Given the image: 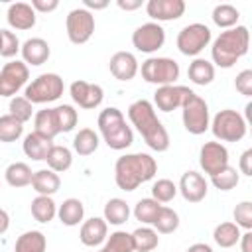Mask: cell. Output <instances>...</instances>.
I'll return each mask as SVG.
<instances>
[{
    "label": "cell",
    "instance_id": "obj_1",
    "mask_svg": "<svg viewBox=\"0 0 252 252\" xmlns=\"http://www.w3.org/2000/svg\"><path fill=\"white\" fill-rule=\"evenodd\" d=\"M128 118L132 126H136L148 148H152L154 152H165L169 148V134L161 124V120L156 116L154 104L150 100L146 98L134 100L128 106Z\"/></svg>",
    "mask_w": 252,
    "mask_h": 252
},
{
    "label": "cell",
    "instance_id": "obj_18",
    "mask_svg": "<svg viewBox=\"0 0 252 252\" xmlns=\"http://www.w3.org/2000/svg\"><path fill=\"white\" fill-rule=\"evenodd\" d=\"M108 69H110L114 79H118V81H132L140 67H138V59H136L134 53H130V51H116L110 57Z\"/></svg>",
    "mask_w": 252,
    "mask_h": 252
},
{
    "label": "cell",
    "instance_id": "obj_11",
    "mask_svg": "<svg viewBox=\"0 0 252 252\" xmlns=\"http://www.w3.org/2000/svg\"><path fill=\"white\" fill-rule=\"evenodd\" d=\"M30 79V69L24 61H8L0 69V96H16L22 87H26Z\"/></svg>",
    "mask_w": 252,
    "mask_h": 252
},
{
    "label": "cell",
    "instance_id": "obj_55",
    "mask_svg": "<svg viewBox=\"0 0 252 252\" xmlns=\"http://www.w3.org/2000/svg\"><path fill=\"white\" fill-rule=\"evenodd\" d=\"M98 252H104V250H98Z\"/></svg>",
    "mask_w": 252,
    "mask_h": 252
},
{
    "label": "cell",
    "instance_id": "obj_43",
    "mask_svg": "<svg viewBox=\"0 0 252 252\" xmlns=\"http://www.w3.org/2000/svg\"><path fill=\"white\" fill-rule=\"evenodd\" d=\"M232 217H234V224H236L238 228L252 230V203H250V201H240V203L234 207Z\"/></svg>",
    "mask_w": 252,
    "mask_h": 252
},
{
    "label": "cell",
    "instance_id": "obj_7",
    "mask_svg": "<svg viewBox=\"0 0 252 252\" xmlns=\"http://www.w3.org/2000/svg\"><path fill=\"white\" fill-rule=\"evenodd\" d=\"M181 118H183V126L189 134L193 136H199V134H205L209 130V124H211V116H209V104L205 102L203 96H199L195 91H191L187 94V98L183 100L181 104Z\"/></svg>",
    "mask_w": 252,
    "mask_h": 252
},
{
    "label": "cell",
    "instance_id": "obj_47",
    "mask_svg": "<svg viewBox=\"0 0 252 252\" xmlns=\"http://www.w3.org/2000/svg\"><path fill=\"white\" fill-rule=\"evenodd\" d=\"M30 6L35 10V14H37V12H41V14H49V12L57 10L59 0H32Z\"/></svg>",
    "mask_w": 252,
    "mask_h": 252
},
{
    "label": "cell",
    "instance_id": "obj_2",
    "mask_svg": "<svg viewBox=\"0 0 252 252\" xmlns=\"http://www.w3.org/2000/svg\"><path fill=\"white\" fill-rule=\"evenodd\" d=\"M158 163L150 154H124L114 163V181L122 191H136L142 183L154 179Z\"/></svg>",
    "mask_w": 252,
    "mask_h": 252
},
{
    "label": "cell",
    "instance_id": "obj_34",
    "mask_svg": "<svg viewBox=\"0 0 252 252\" xmlns=\"http://www.w3.org/2000/svg\"><path fill=\"white\" fill-rule=\"evenodd\" d=\"M240 228L234 224V222H230V220H226V222H220V224H217L215 226V230H213V240L220 246V248H232L238 240H240Z\"/></svg>",
    "mask_w": 252,
    "mask_h": 252
},
{
    "label": "cell",
    "instance_id": "obj_38",
    "mask_svg": "<svg viewBox=\"0 0 252 252\" xmlns=\"http://www.w3.org/2000/svg\"><path fill=\"white\" fill-rule=\"evenodd\" d=\"M24 134V124L20 120H16L12 114H4L0 116V142L10 144L20 140Z\"/></svg>",
    "mask_w": 252,
    "mask_h": 252
},
{
    "label": "cell",
    "instance_id": "obj_30",
    "mask_svg": "<svg viewBox=\"0 0 252 252\" xmlns=\"http://www.w3.org/2000/svg\"><path fill=\"white\" fill-rule=\"evenodd\" d=\"M102 219L106 220V224H114V226L124 224L130 219V207H128V203L124 199H118V197L108 199L106 205H104V217Z\"/></svg>",
    "mask_w": 252,
    "mask_h": 252
},
{
    "label": "cell",
    "instance_id": "obj_6",
    "mask_svg": "<svg viewBox=\"0 0 252 252\" xmlns=\"http://www.w3.org/2000/svg\"><path fill=\"white\" fill-rule=\"evenodd\" d=\"M63 89H65L63 79L57 73H41L32 83L26 85L24 96L32 104H45L57 100L63 94Z\"/></svg>",
    "mask_w": 252,
    "mask_h": 252
},
{
    "label": "cell",
    "instance_id": "obj_3",
    "mask_svg": "<svg viewBox=\"0 0 252 252\" xmlns=\"http://www.w3.org/2000/svg\"><path fill=\"white\" fill-rule=\"evenodd\" d=\"M250 47V32L246 26H234L230 30L220 32L211 47V59L220 69H230L240 57L248 53Z\"/></svg>",
    "mask_w": 252,
    "mask_h": 252
},
{
    "label": "cell",
    "instance_id": "obj_32",
    "mask_svg": "<svg viewBox=\"0 0 252 252\" xmlns=\"http://www.w3.org/2000/svg\"><path fill=\"white\" fill-rule=\"evenodd\" d=\"M45 161H47V167H49L51 171L63 173V171H67V169L71 167V163H73V154H71L69 148L59 146V144H53V148L49 150Z\"/></svg>",
    "mask_w": 252,
    "mask_h": 252
},
{
    "label": "cell",
    "instance_id": "obj_53",
    "mask_svg": "<svg viewBox=\"0 0 252 252\" xmlns=\"http://www.w3.org/2000/svg\"><path fill=\"white\" fill-rule=\"evenodd\" d=\"M187 252H213V248L209 244H205V242H195V244H191L187 248Z\"/></svg>",
    "mask_w": 252,
    "mask_h": 252
},
{
    "label": "cell",
    "instance_id": "obj_8",
    "mask_svg": "<svg viewBox=\"0 0 252 252\" xmlns=\"http://www.w3.org/2000/svg\"><path fill=\"white\" fill-rule=\"evenodd\" d=\"M138 71L142 73V79L146 83L158 87L175 85V81L179 79V63L171 57H148Z\"/></svg>",
    "mask_w": 252,
    "mask_h": 252
},
{
    "label": "cell",
    "instance_id": "obj_5",
    "mask_svg": "<svg viewBox=\"0 0 252 252\" xmlns=\"http://www.w3.org/2000/svg\"><path fill=\"white\" fill-rule=\"evenodd\" d=\"M209 126L213 130V136L220 142H240L248 130L244 116L232 108L219 110Z\"/></svg>",
    "mask_w": 252,
    "mask_h": 252
},
{
    "label": "cell",
    "instance_id": "obj_16",
    "mask_svg": "<svg viewBox=\"0 0 252 252\" xmlns=\"http://www.w3.org/2000/svg\"><path fill=\"white\" fill-rule=\"evenodd\" d=\"M177 191L181 193V197H183L187 203H201V201L207 197L209 183H207V179H205L201 173L189 169V171H185V173L181 175Z\"/></svg>",
    "mask_w": 252,
    "mask_h": 252
},
{
    "label": "cell",
    "instance_id": "obj_12",
    "mask_svg": "<svg viewBox=\"0 0 252 252\" xmlns=\"http://www.w3.org/2000/svg\"><path fill=\"white\" fill-rule=\"evenodd\" d=\"M165 43V30L156 22H146L138 26L132 33V45L142 53H154Z\"/></svg>",
    "mask_w": 252,
    "mask_h": 252
},
{
    "label": "cell",
    "instance_id": "obj_22",
    "mask_svg": "<svg viewBox=\"0 0 252 252\" xmlns=\"http://www.w3.org/2000/svg\"><path fill=\"white\" fill-rule=\"evenodd\" d=\"M51 148H53V140H49V138H45L37 132H30L24 138V144H22L24 154L33 161H45Z\"/></svg>",
    "mask_w": 252,
    "mask_h": 252
},
{
    "label": "cell",
    "instance_id": "obj_10",
    "mask_svg": "<svg viewBox=\"0 0 252 252\" xmlns=\"http://www.w3.org/2000/svg\"><path fill=\"white\" fill-rule=\"evenodd\" d=\"M65 30H67V37H69L71 43H75V45L87 43L94 33V16H93V12H89L85 8L71 10L65 18Z\"/></svg>",
    "mask_w": 252,
    "mask_h": 252
},
{
    "label": "cell",
    "instance_id": "obj_27",
    "mask_svg": "<svg viewBox=\"0 0 252 252\" xmlns=\"http://www.w3.org/2000/svg\"><path fill=\"white\" fill-rule=\"evenodd\" d=\"M30 211H32V217H33L37 222H41V224H47V222H51V220L57 217V205H55V201H53L51 197H47V195H37V197L32 201Z\"/></svg>",
    "mask_w": 252,
    "mask_h": 252
},
{
    "label": "cell",
    "instance_id": "obj_17",
    "mask_svg": "<svg viewBox=\"0 0 252 252\" xmlns=\"http://www.w3.org/2000/svg\"><path fill=\"white\" fill-rule=\"evenodd\" d=\"M146 12L156 24L173 22V20H179L183 16L185 2L183 0H148L146 2Z\"/></svg>",
    "mask_w": 252,
    "mask_h": 252
},
{
    "label": "cell",
    "instance_id": "obj_45",
    "mask_svg": "<svg viewBox=\"0 0 252 252\" xmlns=\"http://www.w3.org/2000/svg\"><path fill=\"white\" fill-rule=\"evenodd\" d=\"M20 47H22V43H20L18 35L14 32H10V30H2V49H0V55L10 59V57H14L20 51Z\"/></svg>",
    "mask_w": 252,
    "mask_h": 252
},
{
    "label": "cell",
    "instance_id": "obj_48",
    "mask_svg": "<svg viewBox=\"0 0 252 252\" xmlns=\"http://www.w3.org/2000/svg\"><path fill=\"white\" fill-rule=\"evenodd\" d=\"M238 171L242 175H252V150H244L242 156H240V161H238Z\"/></svg>",
    "mask_w": 252,
    "mask_h": 252
},
{
    "label": "cell",
    "instance_id": "obj_40",
    "mask_svg": "<svg viewBox=\"0 0 252 252\" xmlns=\"http://www.w3.org/2000/svg\"><path fill=\"white\" fill-rule=\"evenodd\" d=\"M238 181H240V175H238L236 167H230V165H226V167L220 169L219 173L211 175V183H213L219 191H230V189H234V187L238 185Z\"/></svg>",
    "mask_w": 252,
    "mask_h": 252
},
{
    "label": "cell",
    "instance_id": "obj_20",
    "mask_svg": "<svg viewBox=\"0 0 252 252\" xmlns=\"http://www.w3.org/2000/svg\"><path fill=\"white\" fill-rule=\"evenodd\" d=\"M6 20L12 30H32L35 26V10L28 2H14L8 6Z\"/></svg>",
    "mask_w": 252,
    "mask_h": 252
},
{
    "label": "cell",
    "instance_id": "obj_15",
    "mask_svg": "<svg viewBox=\"0 0 252 252\" xmlns=\"http://www.w3.org/2000/svg\"><path fill=\"white\" fill-rule=\"evenodd\" d=\"M189 93H191V89L189 87H183V85L158 87L156 93H154V104L161 112H171L175 108H181V104H183V100L187 98Z\"/></svg>",
    "mask_w": 252,
    "mask_h": 252
},
{
    "label": "cell",
    "instance_id": "obj_52",
    "mask_svg": "<svg viewBox=\"0 0 252 252\" xmlns=\"http://www.w3.org/2000/svg\"><path fill=\"white\" fill-rule=\"evenodd\" d=\"M8 228H10V215L4 209H0V236L6 234Z\"/></svg>",
    "mask_w": 252,
    "mask_h": 252
},
{
    "label": "cell",
    "instance_id": "obj_37",
    "mask_svg": "<svg viewBox=\"0 0 252 252\" xmlns=\"http://www.w3.org/2000/svg\"><path fill=\"white\" fill-rule=\"evenodd\" d=\"M159 209H161V203H158V201L152 199V197H146V199H140V201L136 203V207H134V217H136V220H140L142 224H152V222L156 220Z\"/></svg>",
    "mask_w": 252,
    "mask_h": 252
},
{
    "label": "cell",
    "instance_id": "obj_25",
    "mask_svg": "<svg viewBox=\"0 0 252 252\" xmlns=\"http://www.w3.org/2000/svg\"><path fill=\"white\" fill-rule=\"evenodd\" d=\"M57 217L65 226H77L85 217V207L79 199L69 197L57 207Z\"/></svg>",
    "mask_w": 252,
    "mask_h": 252
},
{
    "label": "cell",
    "instance_id": "obj_24",
    "mask_svg": "<svg viewBox=\"0 0 252 252\" xmlns=\"http://www.w3.org/2000/svg\"><path fill=\"white\" fill-rule=\"evenodd\" d=\"M32 187L33 191H37V195H55L61 187V179L55 171H51L49 167L47 169H39V171H33V177H32Z\"/></svg>",
    "mask_w": 252,
    "mask_h": 252
},
{
    "label": "cell",
    "instance_id": "obj_46",
    "mask_svg": "<svg viewBox=\"0 0 252 252\" xmlns=\"http://www.w3.org/2000/svg\"><path fill=\"white\" fill-rule=\"evenodd\" d=\"M234 87L240 94L244 96H252V69H244L236 75L234 79Z\"/></svg>",
    "mask_w": 252,
    "mask_h": 252
},
{
    "label": "cell",
    "instance_id": "obj_36",
    "mask_svg": "<svg viewBox=\"0 0 252 252\" xmlns=\"http://www.w3.org/2000/svg\"><path fill=\"white\" fill-rule=\"evenodd\" d=\"M152 224H154V230L156 232H159V234H171L179 226V215L173 209L161 205V209H159V213H158V217H156V220Z\"/></svg>",
    "mask_w": 252,
    "mask_h": 252
},
{
    "label": "cell",
    "instance_id": "obj_28",
    "mask_svg": "<svg viewBox=\"0 0 252 252\" xmlns=\"http://www.w3.org/2000/svg\"><path fill=\"white\" fill-rule=\"evenodd\" d=\"M47 238L41 230H26L18 236L14 244V252H45Z\"/></svg>",
    "mask_w": 252,
    "mask_h": 252
},
{
    "label": "cell",
    "instance_id": "obj_9",
    "mask_svg": "<svg viewBox=\"0 0 252 252\" xmlns=\"http://www.w3.org/2000/svg\"><path fill=\"white\" fill-rule=\"evenodd\" d=\"M211 37H213L211 28L205 26V24L195 22V24H187L185 28L179 30L177 39H175V45H177V49L183 55L195 57V55H199L211 43Z\"/></svg>",
    "mask_w": 252,
    "mask_h": 252
},
{
    "label": "cell",
    "instance_id": "obj_39",
    "mask_svg": "<svg viewBox=\"0 0 252 252\" xmlns=\"http://www.w3.org/2000/svg\"><path fill=\"white\" fill-rule=\"evenodd\" d=\"M104 252H134L132 234L126 230H116L104 240Z\"/></svg>",
    "mask_w": 252,
    "mask_h": 252
},
{
    "label": "cell",
    "instance_id": "obj_19",
    "mask_svg": "<svg viewBox=\"0 0 252 252\" xmlns=\"http://www.w3.org/2000/svg\"><path fill=\"white\" fill-rule=\"evenodd\" d=\"M20 53H22V61L26 65L37 67V65H43L49 59L51 47H49V43L43 37H30V39H26L22 43Z\"/></svg>",
    "mask_w": 252,
    "mask_h": 252
},
{
    "label": "cell",
    "instance_id": "obj_41",
    "mask_svg": "<svg viewBox=\"0 0 252 252\" xmlns=\"http://www.w3.org/2000/svg\"><path fill=\"white\" fill-rule=\"evenodd\" d=\"M10 112L8 114H12L16 120H20L22 124H26L30 118H32V114H33V104L26 98V96H12L10 98Z\"/></svg>",
    "mask_w": 252,
    "mask_h": 252
},
{
    "label": "cell",
    "instance_id": "obj_29",
    "mask_svg": "<svg viewBox=\"0 0 252 252\" xmlns=\"http://www.w3.org/2000/svg\"><path fill=\"white\" fill-rule=\"evenodd\" d=\"M4 177H6V183H8L10 187L20 189V187H28V185H32L33 171L30 169L28 163H24V161H14V163H10V165L6 167Z\"/></svg>",
    "mask_w": 252,
    "mask_h": 252
},
{
    "label": "cell",
    "instance_id": "obj_13",
    "mask_svg": "<svg viewBox=\"0 0 252 252\" xmlns=\"http://www.w3.org/2000/svg\"><path fill=\"white\" fill-rule=\"evenodd\" d=\"M69 94L73 98V102L85 110H93L96 106H100L102 98H104V91L100 85L96 83H87L83 79L73 81L69 87Z\"/></svg>",
    "mask_w": 252,
    "mask_h": 252
},
{
    "label": "cell",
    "instance_id": "obj_23",
    "mask_svg": "<svg viewBox=\"0 0 252 252\" xmlns=\"http://www.w3.org/2000/svg\"><path fill=\"white\" fill-rule=\"evenodd\" d=\"M33 126H35L33 132H37V134H41V136H45L49 140H53L57 134H61V126H59V118H57L55 106L53 108H43V110L35 112Z\"/></svg>",
    "mask_w": 252,
    "mask_h": 252
},
{
    "label": "cell",
    "instance_id": "obj_54",
    "mask_svg": "<svg viewBox=\"0 0 252 252\" xmlns=\"http://www.w3.org/2000/svg\"><path fill=\"white\" fill-rule=\"evenodd\" d=\"M0 49H2V30H0Z\"/></svg>",
    "mask_w": 252,
    "mask_h": 252
},
{
    "label": "cell",
    "instance_id": "obj_50",
    "mask_svg": "<svg viewBox=\"0 0 252 252\" xmlns=\"http://www.w3.org/2000/svg\"><path fill=\"white\" fill-rule=\"evenodd\" d=\"M83 6L89 12H93V10L96 12V10H104L108 6V0H83Z\"/></svg>",
    "mask_w": 252,
    "mask_h": 252
},
{
    "label": "cell",
    "instance_id": "obj_33",
    "mask_svg": "<svg viewBox=\"0 0 252 252\" xmlns=\"http://www.w3.org/2000/svg\"><path fill=\"white\" fill-rule=\"evenodd\" d=\"M211 18H213L215 26H219V28H222V30H230V28H234V26L238 24L240 12H238V8L232 6V4H217V6L213 8Z\"/></svg>",
    "mask_w": 252,
    "mask_h": 252
},
{
    "label": "cell",
    "instance_id": "obj_35",
    "mask_svg": "<svg viewBox=\"0 0 252 252\" xmlns=\"http://www.w3.org/2000/svg\"><path fill=\"white\" fill-rule=\"evenodd\" d=\"M130 234H132V240H134V252H152L159 244L158 232L150 226H140Z\"/></svg>",
    "mask_w": 252,
    "mask_h": 252
},
{
    "label": "cell",
    "instance_id": "obj_14",
    "mask_svg": "<svg viewBox=\"0 0 252 252\" xmlns=\"http://www.w3.org/2000/svg\"><path fill=\"white\" fill-rule=\"evenodd\" d=\"M199 165L207 175H215L228 165V150L220 142H205L199 150Z\"/></svg>",
    "mask_w": 252,
    "mask_h": 252
},
{
    "label": "cell",
    "instance_id": "obj_26",
    "mask_svg": "<svg viewBox=\"0 0 252 252\" xmlns=\"http://www.w3.org/2000/svg\"><path fill=\"white\" fill-rule=\"evenodd\" d=\"M187 77L191 79V83L199 85V87H205V85H211L213 79H215V65L207 59H193L189 63V69H187Z\"/></svg>",
    "mask_w": 252,
    "mask_h": 252
},
{
    "label": "cell",
    "instance_id": "obj_51",
    "mask_svg": "<svg viewBox=\"0 0 252 252\" xmlns=\"http://www.w3.org/2000/svg\"><path fill=\"white\" fill-rule=\"evenodd\" d=\"M240 248H242V252H252V232L250 230H246L244 234H240Z\"/></svg>",
    "mask_w": 252,
    "mask_h": 252
},
{
    "label": "cell",
    "instance_id": "obj_42",
    "mask_svg": "<svg viewBox=\"0 0 252 252\" xmlns=\"http://www.w3.org/2000/svg\"><path fill=\"white\" fill-rule=\"evenodd\" d=\"M177 195V185L171 179H158L152 185V199L158 203H169Z\"/></svg>",
    "mask_w": 252,
    "mask_h": 252
},
{
    "label": "cell",
    "instance_id": "obj_21",
    "mask_svg": "<svg viewBox=\"0 0 252 252\" xmlns=\"http://www.w3.org/2000/svg\"><path fill=\"white\" fill-rule=\"evenodd\" d=\"M108 236V224L104 219L100 217H93V219H87L83 224H81V230H79V238L85 246L89 248H94L98 244H102Z\"/></svg>",
    "mask_w": 252,
    "mask_h": 252
},
{
    "label": "cell",
    "instance_id": "obj_4",
    "mask_svg": "<svg viewBox=\"0 0 252 252\" xmlns=\"http://www.w3.org/2000/svg\"><path fill=\"white\" fill-rule=\"evenodd\" d=\"M96 126L100 130V136L104 140V144L110 150H126L132 146L134 142V132L132 128L126 124V118L122 114V110H118L116 106H108L104 110H100Z\"/></svg>",
    "mask_w": 252,
    "mask_h": 252
},
{
    "label": "cell",
    "instance_id": "obj_49",
    "mask_svg": "<svg viewBox=\"0 0 252 252\" xmlns=\"http://www.w3.org/2000/svg\"><path fill=\"white\" fill-rule=\"evenodd\" d=\"M142 0H116V6L120 10H126V12H134L138 8H142Z\"/></svg>",
    "mask_w": 252,
    "mask_h": 252
},
{
    "label": "cell",
    "instance_id": "obj_31",
    "mask_svg": "<svg viewBox=\"0 0 252 252\" xmlns=\"http://www.w3.org/2000/svg\"><path fill=\"white\" fill-rule=\"evenodd\" d=\"M100 140H98V134L93 130V128H81L75 138H73V150L79 154V156H91L96 152Z\"/></svg>",
    "mask_w": 252,
    "mask_h": 252
},
{
    "label": "cell",
    "instance_id": "obj_44",
    "mask_svg": "<svg viewBox=\"0 0 252 252\" xmlns=\"http://www.w3.org/2000/svg\"><path fill=\"white\" fill-rule=\"evenodd\" d=\"M55 110H57V118H59L61 132H71V130L77 126V120H79L77 110H75L71 104H59V106H55Z\"/></svg>",
    "mask_w": 252,
    "mask_h": 252
}]
</instances>
